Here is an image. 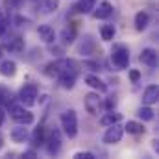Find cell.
Masks as SVG:
<instances>
[{
    "label": "cell",
    "mask_w": 159,
    "mask_h": 159,
    "mask_svg": "<svg viewBox=\"0 0 159 159\" xmlns=\"http://www.w3.org/2000/svg\"><path fill=\"white\" fill-rule=\"evenodd\" d=\"M137 117L141 120H154V109L150 106H144V107H139L137 111Z\"/></svg>",
    "instance_id": "cell-26"
},
{
    "label": "cell",
    "mask_w": 159,
    "mask_h": 159,
    "mask_svg": "<svg viewBox=\"0 0 159 159\" xmlns=\"http://www.w3.org/2000/svg\"><path fill=\"white\" fill-rule=\"evenodd\" d=\"M129 80H131L133 83H137V81L141 80V70H137V69H133V70H129Z\"/></svg>",
    "instance_id": "cell-33"
},
{
    "label": "cell",
    "mask_w": 159,
    "mask_h": 159,
    "mask_svg": "<svg viewBox=\"0 0 159 159\" xmlns=\"http://www.w3.org/2000/svg\"><path fill=\"white\" fill-rule=\"evenodd\" d=\"M0 74L6 76V78H13V76L17 74V63L11 61V59L0 61Z\"/></svg>",
    "instance_id": "cell-17"
},
{
    "label": "cell",
    "mask_w": 159,
    "mask_h": 159,
    "mask_svg": "<svg viewBox=\"0 0 159 159\" xmlns=\"http://www.w3.org/2000/svg\"><path fill=\"white\" fill-rule=\"evenodd\" d=\"M124 128H126V131L131 133V135H143V133L146 131L144 126H143V122H137V120H128Z\"/></svg>",
    "instance_id": "cell-22"
},
{
    "label": "cell",
    "mask_w": 159,
    "mask_h": 159,
    "mask_svg": "<svg viewBox=\"0 0 159 159\" xmlns=\"http://www.w3.org/2000/svg\"><path fill=\"white\" fill-rule=\"evenodd\" d=\"M122 135H124V128L119 126V122H117V124L107 126V129H106V133H104L102 141H104L106 144H117V143L122 141Z\"/></svg>",
    "instance_id": "cell-8"
},
{
    "label": "cell",
    "mask_w": 159,
    "mask_h": 159,
    "mask_svg": "<svg viewBox=\"0 0 159 159\" xmlns=\"http://www.w3.org/2000/svg\"><path fill=\"white\" fill-rule=\"evenodd\" d=\"M93 52H94V39H93L91 35H85L83 41H81V44H80V54L89 56V54H93Z\"/></svg>",
    "instance_id": "cell-23"
},
{
    "label": "cell",
    "mask_w": 159,
    "mask_h": 159,
    "mask_svg": "<svg viewBox=\"0 0 159 159\" xmlns=\"http://www.w3.org/2000/svg\"><path fill=\"white\" fill-rule=\"evenodd\" d=\"M81 67L87 69V70H91V72H98V70H100V63H98V61H91V59H85V61L81 63Z\"/></svg>",
    "instance_id": "cell-27"
},
{
    "label": "cell",
    "mask_w": 159,
    "mask_h": 159,
    "mask_svg": "<svg viewBox=\"0 0 159 159\" xmlns=\"http://www.w3.org/2000/svg\"><path fill=\"white\" fill-rule=\"evenodd\" d=\"M4 119H6V111H4V109L0 107V126L4 124Z\"/></svg>",
    "instance_id": "cell-36"
},
{
    "label": "cell",
    "mask_w": 159,
    "mask_h": 159,
    "mask_svg": "<svg viewBox=\"0 0 159 159\" xmlns=\"http://www.w3.org/2000/svg\"><path fill=\"white\" fill-rule=\"evenodd\" d=\"M0 57H2V48H0Z\"/></svg>",
    "instance_id": "cell-39"
},
{
    "label": "cell",
    "mask_w": 159,
    "mask_h": 159,
    "mask_svg": "<svg viewBox=\"0 0 159 159\" xmlns=\"http://www.w3.org/2000/svg\"><path fill=\"white\" fill-rule=\"evenodd\" d=\"M157 98H159V87L154 85V83L148 85L143 93V104L144 106H154V104H157Z\"/></svg>",
    "instance_id": "cell-10"
},
{
    "label": "cell",
    "mask_w": 159,
    "mask_h": 159,
    "mask_svg": "<svg viewBox=\"0 0 159 159\" xmlns=\"http://www.w3.org/2000/svg\"><path fill=\"white\" fill-rule=\"evenodd\" d=\"M9 115L17 124H24V126H28L35 120L32 111L24 109V106H19V104H9Z\"/></svg>",
    "instance_id": "cell-5"
},
{
    "label": "cell",
    "mask_w": 159,
    "mask_h": 159,
    "mask_svg": "<svg viewBox=\"0 0 159 159\" xmlns=\"http://www.w3.org/2000/svg\"><path fill=\"white\" fill-rule=\"evenodd\" d=\"M74 159H94V154H91V152H76Z\"/></svg>",
    "instance_id": "cell-32"
},
{
    "label": "cell",
    "mask_w": 159,
    "mask_h": 159,
    "mask_svg": "<svg viewBox=\"0 0 159 159\" xmlns=\"http://www.w3.org/2000/svg\"><path fill=\"white\" fill-rule=\"evenodd\" d=\"M85 83H87L91 89H94L96 93H106V91H107V85L98 78L96 74H89V76H85Z\"/></svg>",
    "instance_id": "cell-15"
},
{
    "label": "cell",
    "mask_w": 159,
    "mask_h": 159,
    "mask_svg": "<svg viewBox=\"0 0 159 159\" xmlns=\"http://www.w3.org/2000/svg\"><path fill=\"white\" fill-rule=\"evenodd\" d=\"M24 0H6V4H7V7H20V4H22Z\"/></svg>",
    "instance_id": "cell-35"
},
{
    "label": "cell",
    "mask_w": 159,
    "mask_h": 159,
    "mask_svg": "<svg viewBox=\"0 0 159 159\" xmlns=\"http://www.w3.org/2000/svg\"><path fill=\"white\" fill-rule=\"evenodd\" d=\"M2 146H4V137H2V133H0V150H2Z\"/></svg>",
    "instance_id": "cell-38"
},
{
    "label": "cell",
    "mask_w": 159,
    "mask_h": 159,
    "mask_svg": "<svg viewBox=\"0 0 159 159\" xmlns=\"http://www.w3.org/2000/svg\"><path fill=\"white\" fill-rule=\"evenodd\" d=\"M120 119H122V115H120V113L113 111V109H109V111H107V113L100 119V126L107 128V126H111V124H117V122H120Z\"/></svg>",
    "instance_id": "cell-20"
},
{
    "label": "cell",
    "mask_w": 159,
    "mask_h": 159,
    "mask_svg": "<svg viewBox=\"0 0 159 159\" xmlns=\"http://www.w3.org/2000/svg\"><path fill=\"white\" fill-rule=\"evenodd\" d=\"M44 146H46V152H48L50 156H57V154H59V150H61V135H59L57 129H52V131L46 135Z\"/></svg>",
    "instance_id": "cell-7"
},
{
    "label": "cell",
    "mask_w": 159,
    "mask_h": 159,
    "mask_svg": "<svg viewBox=\"0 0 159 159\" xmlns=\"http://www.w3.org/2000/svg\"><path fill=\"white\" fill-rule=\"evenodd\" d=\"M9 137H11V141H13V143H17V144L26 143V141H28V129L24 128V124H19L17 128H13V129H11Z\"/></svg>",
    "instance_id": "cell-14"
},
{
    "label": "cell",
    "mask_w": 159,
    "mask_h": 159,
    "mask_svg": "<svg viewBox=\"0 0 159 159\" xmlns=\"http://www.w3.org/2000/svg\"><path fill=\"white\" fill-rule=\"evenodd\" d=\"M96 6V0H80L78 4L74 6V9L78 11V13H91L93 11V7Z\"/></svg>",
    "instance_id": "cell-24"
},
{
    "label": "cell",
    "mask_w": 159,
    "mask_h": 159,
    "mask_svg": "<svg viewBox=\"0 0 159 159\" xmlns=\"http://www.w3.org/2000/svg\"><path fill=\"white\" fill-rule=\"evenodd\" d=\"M61 72H72V74L78 76L80 65L74 59L61 57V59H56V61H52V63H48V65L44 67V74H46V76H52V78H54V76H57V74H61Z\"/></svg>",
    "instance_id": "cell-1"
},
{
    "label": "cell",
    "mask_w": 159,
    "mask_h": 159,
    "mask_svg": "<svg viewBox=\"0 0 159 159\" xmlns=\"http://www.w3.org/2000/svg\"><path fill=\"white\" fill-rule=\"evenodd\" d=\"M61 41H63V44H72L74 43V32L72 30H63L61 32Z\"/></svg>",
    "instance_id": "cell-28"
},
{
    "label": "cell",
    "mask_w": 159,
    "mask_h": 159,
    "mask_svg": "<svg viewBox=\"0 0 159 159\" xmlns=\"http://www.w3.org/2000/svg\"><path fill=\"white\" fill-rule=\"evenodd\" d=\"M111 63L117 67V70H124L129 65V50L124 44H113L111 50Z\"/></svg>",
    "instance_id": "cell-3"
},
{
    "label": "cell",
    "mask_w": 159,
    "mask_h": 159,
    "mask_svg": "<svg viewBox=\"0 0 159 159\" xmlns=\"http://www.w3.org/2000/svg\"><path fill=\"white\" fill-rule=\"evenodd\" d=\"M30 137V141H32V144H34V148H37L41 144H44V139H46V131H44V126H39V128H35L34 129V133L32 135H28Z\"/></svg>",
    "instance_id": "cell-18"
},
{
    "label": "cell",
    "mask_w": 159,
    "mask_h": 159,
    "mask_svg": "<svg viewBox=\"0 0 159 159\" xmlns=\"http://www.w3.org/2000/svg\"><path fill=\"white\" fill-rule=\"evenodd\" d=\"M6 30H7V15L4 9H0V37L6 34Z\"/></svg>",
    "instance_id": "cell-29"
},
{
    "label": "cell",
    "mask_w": 159,
    "mask_h": 159,
    "mask_svg": "<svg viewBox=\"0 0 159 159\" xmlns=\"http://www.w3.org/2000/svg\"><path fill=\"white\" fill-rule=\"evenodd\" d=\"M100 37L104 41H113L115 39V26L113 24H104L100 28Z\"/></svg>",
    "instance_id": "cell-25"
},
{
    "label": "cell",
    "mask_w": 159,
    "mask_h": 159,
    "mask_svg": "<svg viewBox=\"0 0 159 159\" xmlns=\"http://www.w3.org/2000/svg\"><path fill=\"white\" fill-rule=\"evenodd\" d=\"M6 50H9V52H15V54L22 52V50H24V39H22V37H19V35L11 37V39L6 43Z\"/></svg>",
    "instance_id": "cell-19"
},
{
    "label": "cell",
    "mask_w": 159,
    "mask_h": 159,
    "mask_svg": "<svg viewBox=\"0 0 159 159\" xmlns=\"http://www.w3.org/2000/svg\"><path fill=\"white\" fill-rule=\"evenodd\" d=\"M22 157H28V159L37 157V152H35V148H30V150H26V152L22 154Z\"/></svg>",
    "instance_id": "cell-34"
},
{
    "label": "cell",
    "mask_w": 159,
    "mask_h": 159,
    "mask_svg": "<svg viewBox=\"0 0 159 159\" xmlns=\"http://www.w3.org/2000/svg\"><path fill=\"white\" fill-rule=\"evenodd\" d=\"M9 98H11V93L7 89H0V104H9Z\"/></svg>",
    "instance_id": "cell-30"
},
{
    "label": "cell",
    "mask_w": 159,
    "mask_h": 159,
    "mask_svg": "<svg viewBox=\"0 0 159 159\" xmlns=\"http://www.w3.org/2000/svg\"><path fill=\"white\" fill-rule=\"evenodd\" d=\"M139 59H141V63L146 65V67H152V69L157 67V52H156L154 48H144V50L141 52Z\"/></svg>",
    "instance_id": "cell-11"
},
{
    "label": "cell",
    "mask_w": 159,
    "mask_h": 159,
    "mask_svg": "<svg viewBox=\"0 0 159 159\" xmlns=\"http://www.w3.org/2000/svg\"><path fill=\"white\" fill-rule=\"evenodd\" d=\"M152 143H154V144H152V146H154V150H156V152L159 154V141H157V139H154Z\"/></svg>",
    "instance_id": "cell-37"
},
{
    "label": "cell",
    "mask_w": 159,
    "mask_h": 159,
    "mask_svg": "<svg viewBox=\"0 0 159 159\" xmlns=\"http://www.w3.org/2000/svg\"><path fill=\"white\" fill-rule=\"evenodd\" d=\"M83 106H85V111L89 115H98L102 111V98H100V93H87L85 98H83Z\"/></svg>",
    "instance_id": "cell-6"
},
{
    "label": "cell",
    "mask_w": 159,
    "mask_h": 159,
    "mask_svg": "<svg viewBox=\"0 0 159 159\" xmlns=\"http://www.w3.org/2000/svg\"><path fill=\"white\" fill-rule=\"evenodd\" d=\"M102 106H104L107 111H109V109H115V106H117V96H109V98L106 100V104H102Z\"/></svg>",
    "instance_id": "cell-31"
},
{
    "label": "cell",
    "mask_w": 159,
    "mask_h": 159,
    "mask_svg": "<svg viewBox=\"0 0 159 159\" xmlns=\"http://www.w3.org/2000/svg\"><path fill=\"white\" fill-rule=\"evenodd\" d=\"M37 94H39V89L35 83H24L19 91V102L26 107H32L37 102Z\"/></svg>",
    "instance_id": "cell-4"
},
{
    "label": "cell",
    "mask_w": 159,
    "mask_h": 159,
    "mask_svg": "<svg viewBox=\"0 0 159 159\" xmlns=\"http://www.w3.org/2000/svg\"><path fill=\"white\" fill-rule=\"evenodd\" d=\"M37 34H39V37L43 39V43H46V44H54L56 43V32L48 24H41L39 28H37Z\"/></svg>",
    "instance_id": "cell-13"
},
{
    "label": "cell",
    "mask_w": 159,
    "mask_h": 159,
    "mask_svg": "<svg viewBox=\"0 0 159 159\" xmlns=\"http://www.w3.org/2000/svg\"><path fill=\"white\" fill-rule=\"evenodd\" d=\"M56 78H57V83H59L61 89L70 91V89H74V85H76V78H78V76L72 74V72H61V74H57Z\"/></svg>",
    "instance_id": "cell-12"
},
{
    "label": "cell",
    "mask_w": 159,
    "mask_h": 159,
    "mask_svg": "<svg viewBox=\"0 0 159 159\" xmlns=\"http://www.w3.org/2000/svg\"><path fill=\"white\" fill-rule=\"evenodd\" d=\"M93 17L96 19V20H106V19H109L111 15H113V6L107 2V0H102L100 4H98V7H93Z\"/></svg>",
    "instance_id": "cell-9"
},
{
    "label": "cell",
    "mask_w": 159,
    "mask_h": 159,
    "mask_svg": "<svg viewBox=\"0 0 159 159\" xmlns=\"http://www.w3.org/2000/svg\"><path fill=\"white\" fill-rule=\"evenodd\" d=\"M59 122H61V129H63V133H65L69 139H74V137L78 135V115H76L74 109H67V111H63Z\"/></svg>",
    "instance_id": "cell-2"
},
{
    "label": "cell",
    "mask_w": 159,
    "mask_h": 159,
    "mask_svg": "<svg viewBox=\"0 0 159 159\" xmlns=\"http://www.w3.org/2000/svg\"><path fill=\"white\" fill-rule=\"evenodd\" d=\"M133 24H135V30H137V32L146 30V28H148V24H150V15H148L146 11H139V13H135Z\"/></svg>",
    "instance_id": "cell-16"
},
{
    "label": "cell",
    "mask_w": 159,
    "mask_h": 159,
    "mask_svg": "<svg viewBox=\"0 0 159 159\" xmlns=\"http://www.w3.org/2000/svg\"><path fill=\"white\" fill-rule=\"evenodd\" d=\"M35 2L43 9V13H54L59 7V0H35Z\"/></svg>",
    "instance_id": "cell-21"
}]
</instances>
